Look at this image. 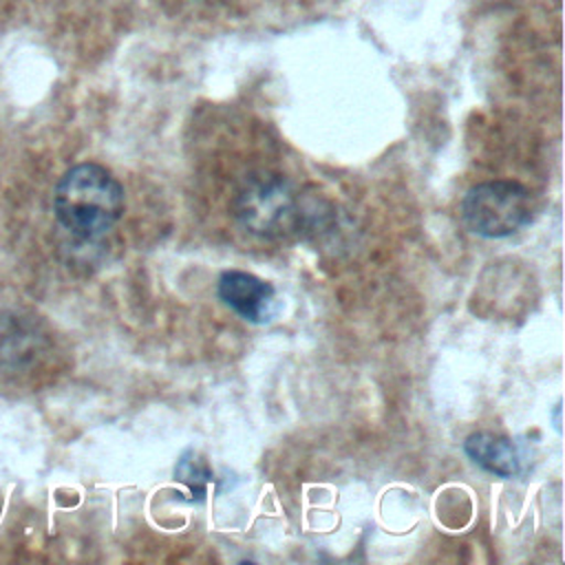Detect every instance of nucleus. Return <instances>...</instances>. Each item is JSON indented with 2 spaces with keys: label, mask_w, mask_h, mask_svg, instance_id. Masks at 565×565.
<instances>
[{
  "label": "nucleus",
  "mask_w": 565,
  "mask_h": 565,
  "mask_svg": "<svg viewBox=\"0 0 565 565\" xmlns=\"http://www.w3.org/2000/svg\"><path fill=\"white\" fill-rule=\"evenodd\" d=\"M124 188L99 163H77L55 185L57 223L79 241H95L110 232L124 214Z\"/></svg>",
  "instance_id": "obj_1"
},
{
  "label": "nucleus",
  "mask_w": 565,
  "mask_h": 565,
  "mask_svg": "<svg viewBox=\"0 0 565 565\" xmlns=\"http://www.w3.org/2000/svg\"><path fill=\"white\" fill-rule=\"evenodd\" d=\"M232 210L241 227L263 241L287 238L302 223V203L296 188L274 172L249 174L238 188Z\"/></svg>",
  "instance_id": "obj_2"
},
{
  "label": "nucleus",
  "mask_w": 565,
  "mask_h": 565,
  "mask_svg": "<svg viewBox=\"0 0 565 565\" xmlns=\"http://www.w3.org/2000/svg\"><path fill=\"white\" fill-rule=\"evenodd\" d=\"M461 218L477 236L505 238L532 223L534 199L519 181H483L463 194Z\"/></svg>",
  "instance_id": "obj_3"
},
{
  "label": "nucleus",
  "mask_w": 565,
  "mask_h": 565,
  "mask_svg": "<svg viewBox=\"0 0 565 565\" xmlns=\"http://www.w3.org/2000/svg\"><path fill=\"white\" fill-rule=\"evenodd\" d=\"M216 294L225 307L252 324L269 322L278 309L274 285L249 271H223L216 282Z\"/></svg>",
  "instance_id": "obj_4"
},
{
  "label": "nucleus",
  "mask_w": 565,
  "mask_h": 565,
  "mask_svg": "<svg viewBox=\"0 0 565 565\" xmlns=\"http://www.w3.org/2000/svg\"><path fill=\"white\" fill-rule=\"evenodd\" d=\"M463 452L472 463L497 477H514L521 470V457L516 446L497 433L479 430L466 437Z\"/></svg>",
  "instance_id": "obj_5"
},
{
  "label": "nucleus",
  "mask_w": 565,
  "mask_h": 565,
  "mask_svg": "<svg viewBox=\"0 0 565 565\" xmlns=\"http://www.w3.org/2000/svg\"><path fill=\"white\" fill-rule=\"evenodd\" d=\"M174 481L183 486L185 494H190V501L203 499L212 481V470L199 452L185 450L174 466Z\"/></svg>",
  "instance_id": "obj_6"
}]
</instances>
